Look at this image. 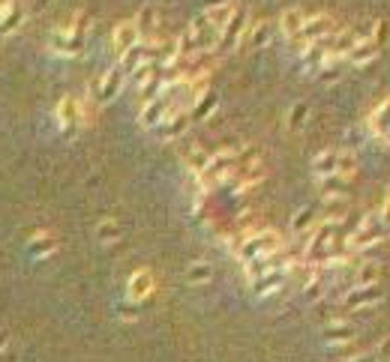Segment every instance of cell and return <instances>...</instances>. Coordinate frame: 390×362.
<instances>
[{
    "mask_svg": "<svg viewBox=\"0 0 390 362\" xmlns=\"http://www.w3.org/2000/svg\"><path fill=\"white\" fill-rule=\"evenodd\" d=\"M283 249V237L276 231H258V234H249L247 240H240L238 246V258L240 264H247L252 258H261V255H274V251Z\"/></svg>",
    "mask_w": 390,
    "mask_h": 362,
    "instance_id": "obj_1",
    "label": "cell"
},
{
    "mask_svg": "<svg viewBox=\"0 0 390 362\" xmlns=\"http://www.w3.org/2000/svg\"><path fill=\"white\" fill-rule=\"evenodd\" d=\"M387 234L390 228L382 222V216H375V213H369L364 222H360V228L351 234V240H348V249L351 251H364L369 246H375V242H382L387 240Z\"/></svg>",
    "mask_w": 390,
    "mask_h": 362,
    "instance_id": "obj_2",
    "label": "cell"
},
{
    "mask_svg": "<svg viewBox=\"0 0 390 362\" xmlns=\"http://www.w3.org/2000/svg\"><path fill=\"white\" fill-rule=\"evenodd\" d=\"M234 165H238V153L222 150V153H216V156L207 159L204 171L202 174H195V177H198V183H202L204 189H213V186H220L225 177H231Z\"/></svg>",
    "mask_w": 390,
    "mask_h": 362,
    "instance_id": "obj_3",
    "label": "cell"
},
{
    "mask_svg": "<svg viewBox=\"0 0 390 362\" xmlns=\"http://www.w3.org/2000/svg\"><path fill=\"white\" fill-rule=\"evenodd\" d=\"M337 33V21H333L330 15H312V18H306V24H303V30L294 36L292 45L297 51H303L306 45H312V42H321V39H328V36Z\"/></svg>",
    "mask_w": 390,
    "mask_h": 362,
    "instance_id": "obj_4",
    "label": "cell"
},
{
    "mask_svg": "<svg viewBox=\"0 0 390 362\" xmlns=\"http://www.w3.org/2000/svg\"><path fill=\"white\" fill-rule=\"evenodd\" d=\"M247 27H249L247 9H243V6H234L231 18L225 21V27L220 30V42H216V48H220V51H234V48H238V45L243 42V33H247Z\"/></svg>",
    "mask_w": 390,
    "mask_h": 362,
    "instance_id": "obj_5",
    "label": "cell"
},
{
    "mask_svg": "<svg viewBox=\"0 0 390 362\" xmlns=\"http://www.w3.org/2000/svg\"><path fill=\"white\" fill-rule=\"evenodd\" d=\"M333 242H337L333 240V225L330 222L319 225V228L306 237V260H310V264H324L330 249H333Z\"/></svg>",
    "mask_w": 390,
    "mask_h": 362,
    "instance_id": "obj_6",
    "label": "cell"
},
{
    "mask_svg": "<svg viewBox=\"0 0 390 362\" xmlns=\"http://www.w3.org/2000/svg\"><path fill=\"white\" fill-rule=\"evenodd\" d=\"M175 99H171V93L168 90H162V93L157 96V99H150V102H144L141 105V114H139V120H141V126L144 129H157V126L166 120V117L175 111Z\"/></svg>",
    "mask_w": 390,
    "mask_h": 362,
    "instance_id": "obj_7",
    "label": "cell"
},
{
    "mask_svg": "<svg viewBox=\"0 0 390 362\" xmlns=\"http://www.w3.org/2000/svg\"><path fill=\"white\" fill-rule=\"evenodd\" d=\"M121 87H123V69H121V66L103 72V75L94 81V96H96V102H99V105L112 102V99L121 93Z\"/></svg>",
    "mask_w": 390,
    "mask_h": 362,
    "instance_id": "obj_8",
    "label": "cell"
},
{
    "mask_svg": "<svg viewBox=\"0 0 390 362\" xmlns=\"http://www.w3.org/2000/svg\"><path fill=\"white\" fill-rule=\"evenodd\" d=\"M141 42V30L139 24H135V18H126V21L114 24V33H112V45L117 51V57H123L130 48H135V45Z\"/></svg>",
    "mask_w": 390,
    "mask_h": 362,
    "instance_id": "obj_9",
    "label": "cell"
},
{
    "mask_svg": "<svg viewBox=\"0 0 390 362\" xmlns=\"http://www.w3.org/2000/svg\"><path fill=\"white\" fill-rule=\"evenodd\" d=\"M189 123H193L189 111H184V108H175V111H171L166 120L157 126V129H159V135H162V141H177L180 135H186Z\"/></svg>",
    "mask_w": 390,
    "mask_h": 362,
    "instance_id": "obj_10",
    "label": "cell"
},
{
    "mask_svg": "<svg viewBox=\"0 0 390 362\" xmlns=\"http://www.w3.org/2000/svg\"><path fill=\"white\" fill-rule=\"evenodd\" d=\"M346 309H369V305H375V303H382V287L378 285H355V291H348L346 294Z\"/></svg>",
    "mask_w": 390,
    "mask_h": 362,
    "instance_id": "obj_11",
    "label": "cell"
},
{
    "mask_svg": "<svg viewBox=\"0 0 390 362\" xmlns=\"http://www.w3.org/2000/svg\"><path fill=\"white\" fill-rule=\"evenodd\" d=\"M189 33L195 36V42H198V51H211V48H216V42H220V30L207 21V15L202 12L198 18H193V24L186 27Z\"/></svg>",
    "mask_w": 390,
    "mask_h": 362,
    "instance_id": "obj_12",
    "label": "cell"
},
{
    "mask_svg": "<svg viewBox=\"0 0 390 362\" xmlns=\"http://www.w3.org/2000/svg\"><path fill=\"white\" fill-rule=\"evenodd\" d=\"M81 117H85V111H81L78 99H72V96L60 99V105H57V123H60L63 132H67V135L76 132L78 126H81Z\"/></svg>",
    "mask_w": 390,
    "mask_h": 362,
    "instance_id": "obj_13",
    "label": "cell"
},
{
    "mask_svg": "<svg viewBox=\"0 0 390 362\" xmlns=\"http://www.w3.org/2000/svg\"><path fill=\"white\" fill-rule=\"evenodd\" d=\"M270 39H274V24L270 21H256V24L247 27L240 45H247L249 51H261V48H267L270 45Z\"/></svg>",
    "mask_w": 390,
    "mask_h": 362,
    "instance_id": "obj_14",
    "label": "cell"
},
{
    "mask_svg": "<svg viewBox=\"0 0 390 362\" xmlns=\"http://www.w3.org/2000/svg\"><path fill=\"white\" fill-rule=\"evenodd\" d=\"M153 273L150 269H139V273H132L130 276V282H126V296H130L132 303H141V300H148V296L153 294Z\"/></svg>",
    "mask_w": 390,
    "mask_h": 362,
    "instance_id": "obj_15",
    "label": "cell"
},
{
    "mask_svg": "<svg viewBox=\"0 0 390 362\" xmlns=\"http://www.w3.org/2000/svg\"><path fill=\"white\" fill-rule=\"evenodd\" d=\"M366 123H369V132H373L375 138H382V141L390 144V96L378 102V108L369 114Z\"/></svg>",
    "mask_w": 390,
    "mask_h": 362,
    "instance_id": "obj_16",
    "label": "cell"
},
{
    "mask_svg": "<svg viewBox=\"0 0 390 362\" xmlns=\"http://www.w3.org/2000/svg\"><path fill=\"white\" fill-rule=\"evenodd\" d=\"M355 42H357V36L351 33V30H337L333 36L324 39V45H328V57H333V60L348 57V51L355 48Z\"/></svg>",
    "mask_w": 390,
    "mask_h": 362,
    "instance_id": "obj_17",
    "label": "cell"
},
{
    "mask_svg": "<svg viewBox=\"0 0 390 362\" xmlns=\"http://www.w3.org/2000/svg\"><path fill=\"white\" fill-rule=\"evenodd\" d=\"M276 24H279V30H283V36H285V39L292 42L294 36L303 30L306 15H303L297 6H288V9H283V15H279V21H276Z\"/></svg>",
    "mask_w": 390,
    "mask_h": 362,
    "instance_id": "obj_18",
    "label": "cell"
},
{
    "mask_svg": "<svg viewBox=\"0 0 390 362\" xmlns=\"http://www.w3.org/2000/svg\"><path fill=\"white\" fill-rule=\"evenodd\" d=\"M378 54H382V48H378V45L373 42V39H357L355 42V48L348 51V63L351 66H369V63H373Z\"/></svg>",
    "mask_w": 390,
    "mask_h": 362,
    "instance_id": "obj_19",
    "label": "cell"
},
{
    "mask_svg": "<svg viewBox=\"0 0 390 362\" xmlns=\"http://www.w3.org/2000/svg\"><path fill=\"white\" fill-rule=\"evenodd\" d=\"M355 336H357V330L346 321H337V323L324 327V341L328 345H346V341H355Z\"/></svg>",
    "mask_w": 390,
    "mask_h": 362,
    "instance_id": "obj_20",
    "label": "cell"
},
{
    "mask_svg": "<svg viewBox=\"0 0 390 362\" xmlns=\"http://www.w3.org/2000/svg\"><path fill=\"white\" fill-rule=\"evenodd\" d=\"M283 278H285L283 269H274V273H267V276H261V278H256V282H252V294L265 300V296L276 294L279 287H283Z\"/></svg>",
    "mask_w": 390,
    "mask_h": 362,
    "instance_id": "obj_21",
    "label": "cell"
},
{
    "mask_svg": "<svg viewBox=\"0 0 390 362\" xmlns=\"http://www.w3.org/2000/svg\"><path fill=\"white\" fill-rule=\"evenodd\" d=\"M337 162H339L337 150H321L319 156L312 159V174L315 177H333L337 174Z\"/></svg>",
    "mask_w": 390,
    "mask_h": 362,
    "instance_id": "obj_22",
    "label": "cell"
},
{
    "mask_svg": "<svg viewBox=\"0 0 390 362\" xmlns=\"http://www.w3.org/2000/svg\"><path fill=\"white\" fill-rule=\"evenodd\" d=\"M231 12H234V3H229V0H220V3H211L204 9V15H207V21H211L216 30H222L225 27V21L231 18Z\"/></svg>",
    "mask_w": 390,
    "mask_h": 362,
    "instance_id": "obj_23",
    "label": "cell"
},
{
    "mask_svg": "<svg viewBox=\"0 0 390 362\" xmlns=\"http://www.w3.org/2000/svg\"><path fill=\"white\" fill-rule=\"evenodd\" d=\"M346 213H348V198L346 195H324V216H328V222L346 219Z\"/></svg>",
    "mask_w": 390,
    "mask_h": 362,
    "instance_id": "obj_24",
    "label": "cell"
},
{
    "mask_svg": "<svg viewBox=\"0 0 390 362\" xmlns=\"http://www.w3.org/2000/svg\"><path fill=\"white\" fill-rule=\"evenodd\" d=\"M301 54H303V66L310 69V72H315L324 60H328V45H324V39L321 42H312V45H306Z\"/></svg>",
    "mask_w": 390,
    "mask_h": 362,
    "instance_id": "obj_25",
    "label": "cell"
},
{
    "mask_svg": "<svg viewBox=\"0 0 390 362\" xmlns=\"http://www.w3.org/2000/svg\"><path fill=\"white\" fill-rule=\"evenodd\" d=\"M216 105H220V99H216V93H202L193 102V111H189V117L193 120H207L213 111H216Z\"/></svg>",
    "mask_w": 390,
    "mask_h": 362,
    "instance_id": "obj_26",
    "label": "cell"
},
{
    "mask_svg": "<svg viewBox=\"0 0 390 362\" xmlns=\"http://www.w3.org/2000/svg\"><path fill=\"white\" fill-rule=\"evenodd\" d=\"M213 278V267L207 264V260H195V264H189L186 267V282L189 285H207Z\"/></svg>",
    "mask_w": 390,
    "mask_h": 362,
    "instance_id": "obj_27",
    "label": "cell"
},
{
    "mask_svg": "<svg viewBox=\"0 0 390 362\" xmlns=\"http://www.w3.org/2000/svg\"><path fill=\"white\" fill-rule=\"evenodd\" d=\"M312 75L319 78L321 84H337V81L342 78V63H339V60H333V57H328V60H324L319 69L312 72Z\"/></svg>",
    "mask_w": 390,
    "mask_h": 362,
    "instance_id": "obj_28",
    "label": "cell"
},
{
    "mask_svg": "<svg viewBox=\"0 0 390 362\" xmlns=\"http://www.w3.org/2000/svg\"><path fill=\"white\" fill-rule=\"evenodd\" d=\"M315 228V210L312 207H303V210H297L294 213V219H292V231L297 234V237H310V231Z\"/></svg>",
    "mask_w": 390,
    "mask_h": 362,
    "instance_id": "obj_29",
    "label": "cell"
},
{
    "mask_svg": "<svg viewBox=\"0 0 390 362\" xmlns=\"http://www.w3.org/2000/svg\"><path fill=\"white\" fill-rule=\"evenodd\" d=\"M157 21H159L157 6H150V3H148V6H141V9H139V15H135V24H139V30H141V39L157 30Z\"/></svg>",
    "mask_w": 390,
    "mask_h": 362,
    "instance_id": "obj_30",
    "label": "cell"
},
{
    "mask_svg": "<svg viewBox=\"0 0 390 362\" xmlns=\"http://www.w3.org/2000/svg\"><path fill=\"white\" fill-rule=\"evenodd\" d=\"M306 120H310V105L306 102H294L292 105V111H288V132H301L303 126H306Z\"/></svg>",
    "mask_w": 390,
    "mask_h": 362,
    "instance_id": "obj_31",
    "label": "cell"
},
{
    "mask_svg": "<svg viewBox=\"0 0 390 362\" xmlns=\"http://www.w3.org/2000/svg\"><path fill=\"white\" fill-rule=\"evenodd\" d=\"M54 249H57V240H54L51 234H36V237L30 240V255L33 258H48Z\"/></svg>",
    "mask_w": 390,
    "mask_h": 362,
    "instance_id": "obj_32",
    "label": "cell"
},
{
    "mask_svg": "<svg viewBox=\"0 0 390 362\" xmlns=\"http://www.w3.org/2000/svg\"><path fill=\"white\" fill-rule=\"evenodd\" d=\"M21 21H24V9L12 3L3 15H0V33H12V30H18V27H21Z\"/></svg>",
    "mask_w": 390,
    "mask_h": 362,
    "instance_id": "obj_33",
    "label": "cell"
},
{
    "mask_svg": "<svg viewBox=\"0 0 390 362\" xmlns=\"http://www.w3.org/2000/svg\"><path fill=\"white\" fill-rule=\"evenodd\" d=\"M378 278H382V267H378L375 260H366V264L357 269L355 285H378Z\"/></svg>",
    "mask_w": 390,
    "mask_h": 362,
    "instance_id": "obj_34",
    "label": "cell"
},
{
    "mask_svg": "<svg viewBox=\"0 0 390 362\" xmlns=\"http://www.w3.org/2000/svg\"><path fill=\"white\" fill-rule=\"evenodd\" d=\"M337 174H339L342 180H351V177L357 174V156H355V153H339Z\"/></svg>",
    "mask_w": 390,
    "mask_h": 362,
    "instance_id": "obj_35",
    "label": "cell"
},
{
    "mask_svg": "<svg viewBox=\"0 0 390 362\" xmlns=\"http://www.w3.org/2000/svg\"><path fill=\"white\" fill-rule=\"evenodd\" d=\"M117 237H121V225H117L114 219L99 222V228H96V240L99 242H114Z\"/></svg>",
    "mask_w": 390,
    "mask_h": 362,
    "instance_id": "obj_36",
    "label": "cell"
},
{
    "mask_svg": "<svg viewBox=\"0 0 390 362\" xmlns=\"http://www.w3.org/2000/svg\"><path fill=\"white\" fill-rule=\"evenodd\" d=\"M319 186L324 189V195H346V180L339 174L333 177H319Z\"/></svg>",
    "mask_w": 390,
    "mask_h": 362,
    "instance_id": "obj_37",
    "label": "cell"
},
{
    "mask_svg": "<svg viewBox=\"0 0 390 362\" xmlns=\"http://www.w3.org/2000/svg\"><path fill=\"white\" fill-rule=\"evenodd\" d=\"M369 39H373L378 48L390 45V21H373V33H369Z\"/></svg>",
    "mask_w": 390,
    "mask_h": 362,
    "instance_id": "obj_38",
    "label": "cell"
},
{
    "mask_svg": "<svg viewBox=\"0 0 390 362\" xmlns=\"http://www.w3.org/2000/svg\"><path fill=\"white\" fill-rule=\"evenodd\" d=\"M207 159H211L207 153H202V150H189V153H186V168L193 171V174H202L204 165H207Z\"/></svg>",
    "mask_w": 390,
    "mask_h": 362,
    "instance_id": "obj_39",
    "label": "cell"
},
{
    "mask_svg": "<svg viewBox=\"0 0 390 362\" xmlns=\"http://www.w3.org/2000/svg\"><path fill=\"white\" fill-rule=\"evenodd\" d=\"M157 69H159V66H157V63H153V60H144L139 69H132V81H135V87H141L144 81H148V78H150Z\"/></svg>",
    "mask_w": 390,
    "mask_h": 362,
    "instance_id": "obj_40",
    "label": "cell"
},
{
    "mask_svg": "<svg viewBox=\"0 0 390 362\" xmlns=\"http://www.w3.org/2000/svg\"><path fill=\"white\" fill-rule=\"evenodd\" d=\"M303 294H306V300H310V303H315V300H321V294H324V285L319 282V278H312V282L303 287Z\"/></svg>",
    "mask_w": 390,
    "mask_h": 362,
    "instance_id": "obj_41",
    "label": "cell"
},
{
    "mask_svg": "<svg viewBox=\"0 0 390 362\" xmlns=\"http://www.w3.org/2000/svg\"><path fill=\"white\" fill-rule=\"evenodd\" d=\"M375 359H382V362H390V336L382 341V345L375 347Z\"/></svg>",
    "mask_w": 390,
    "mask_h": 362,
    "instance_id": "obj_42",
    "label": "cell"
},
{
    "mask_svg": "<svg viewBox=\"0 0 390 362\" xmlns=\"http://www.w3.org/2000/svg\"><path fill=\"white\" fill-rule=\"evenodd\" d=\"M351 354H355V341H346V345H342V347L337 350V356H339L342 362H348V359H351Z\"/></svg>",
    "mask_w": 390,
    "mask_h": 362,
    "instance_id": "obj_43",
    "label": "cell"
},
{
    "mask_svg": "<svg viewBox=\"0 0 390 362\" xmlns=\"http://www.w3.org/2000/svg\"><path fill=\"white\" fill-rule=\"evenodd\" d=\"M378 216H382V222L390 228V189H387V195H384V207H382V213H378Z\"/></svg>",
    "mask_w": 390,
    "mask_h": 362,
    "instance_id": "obj_44",
    "label": "cell"
},
{
    "mask_svg": "<svg viewBox=\"0 0 390 362\" xmlns=\"http://www.w3.org/2000/svg\"><path fill=\"white\" fill-rule=\"evenodd\" d=\"M348 362H375V356L366 354V356H355V359H348Z\"/></svg>",
    "mask_w": 390,
    "mask_h": 362,
    "instance_id": "obj_45",
    "label": "cell"
},
{
    "mask_svg": "<svg viewBox=\"0 0 390 362\" xmlns=\"http://www.w3.org/2000/svg\"><path fill=\"white\" fill-rule=\"evenodd\" d=\"M9 6H12V0H0V15H3Z\"/></svg>",
    "mask_w": 390,
    "mask_h": 362,
    "instance_id": "obj_46",
    "label": "cell"
},
{
    "mask_svg": "<svg viewBox=\"0 0 390 362\" xmlns=\"http://www.w3.org/2000/svg\"><path fill=\"white\" fill-rule=\"evenodd\" d=\"M6 345V336H3V332H0V347H3Z\"/></svg>",
    "mask_w": 390,
    "mask_h": 362,
    "instance_id": "obj_47",
    "label": "cell"
}]
</instances>
